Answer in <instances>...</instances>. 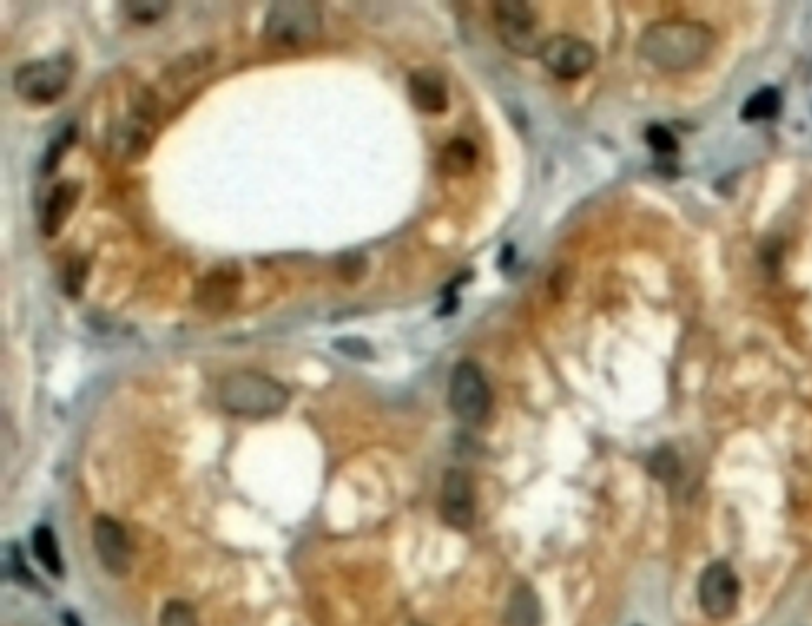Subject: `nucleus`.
I'll list each match as a JSON object with an SVG mask.
<instances>
[{"mask_svg": "<svg viewBox=\"0 0 812 626\" xmlns=\"http://www.w3.org/2000/svg\"><path fill=\"white\" fill-rule=\"evenodd\" d=\"M160 626H198V615L186 600H170L160 612Z\"/></svg>", "mask_w": 812, "mask_h": 626, "instance_id": "obj_20", "label": "nucleus"}, {"mask_svg": "<svg viewBox=\"0 0 812 626\" xmlns=\"http://www.w3.org/2000/svg\"><path fill=\"white\" fill-rule=\"evenodd\" d=\"M479 153L477 146L470 139H462V136H455L453 141H448L443 146L439 155V167L443 174L448 177H467L472 174V169L477 167Z\"/></svg>", "mask_w": 812, "mask_h": 626, "instance_id": "obj_16", "label": "nucleus"}, {"mask_svg": "<svg viewBox=\"0 0 812 626\" xmlns=\"http://www.w3.org/2000/svg\"><path fill=\"white\" fill-rule=\"evenodd\" d=\"M448 405L465 424H482L489 417L493 396L482 367L472 360H460L448 379Z\"/></svg>", "mask_w": 812, "mask_h": 626, "instance_id": "obj_5", "label": "nucleus"}, {"mask_svg": "<svg viewBox=\"0 0 812 626\" xmlns=\"http://www.w3.org/2000/svg\"><path fill=\"white\" fill-rule=\"evenodd\" d=\"M93 548H96L103 569L112 577H127L131 572L129 534L115 517L98 515L93 519Z\"/></svg>", "mask_w": 812, "mask_h": 626, "instance_id": "obj_11", "label": "nucleus"}, {"mask_svg": "<svg viewBox=\"0 0 812 626\" xmlns=\"http://www.w3.org/2000/svg\"><path fill=\"white\" fill-rule=\"evenodd\" d=\"M505 626H539L541 603L532 586L520 584L512 588L508 607H505Z\"/></svg>", "mask_w": 812, "mask_h": 626, "instance_id": "obj_15", "label": "nucleus"}, {"mask_svg": "<svg viewBox=\"0 0 812 626\" xmlns=\"http://www.w3.org/2000/svg\"><path fill=\"white\" fill-rule=\"evenodd\" d=\"M334 348L339 350V353L348 355V358H353V360H374L372 343L365 341V338H360V336L336 338Z\"/></svg>", "mask_w": 812, "mask_h": 626, "instance_id": "obj_24", "label": "nucleus"}, {"mask_svg": "<svg viewBox=\"0 0 812 626\" xmlns=\"http://www.w3.org/2000/svg\"><path fill=\"white\" fill-rule=\"evenodd\" d=\"M243 289V274L236 265H220L210 269L205 277L196 284V293H193V303L198 310L208 312V315H222V312L231 310L236 300L241 296Z\"/></svg>", "mask_w": 812, "mask_h": 626, "instance_id": "obj_10", "label": "nucleus"}, {"mask_svg": "<svg viewBox=\"0 0 812 626\" xmlns=\"http://www.w3.org/2000/svg\"><path fill=\"white\" fill-rule=\"evenodd\" d=\"M74 139H77V129L74 127H67L65 134L55 136L51 148L46 150V158H43V174H53L55 169H58L62 155H65V150L72 146Z\"/></svg>", "mask_w": 812, "mask_h": 626, "instance_id": "obj_21", "label": "nucleus"}, {"mask_svg": "<svg viewBox=\"0 0 812 626\" xmlns=\"http://www.w3.org/2000/svg\"><path fill=\"white\" fill-rule=\"evenodd\" d=\"M31 546H34L36 560L46 567V572L51 574V577L60 579L62 574H65V567H62V555L58 548V538H55L51 527H46V524L36 527L34 534H31Z\"/></svg>", "mask_w": 812, "mask_h": 626, "instance_id": "obj_17", "label": "nucleus"}, {"mask_svg": "<svg viewBox=\"0 0 812 626\" xmlns=\"http://www.w3.org/2000/svg\"><path fill=\"white\" fill-rule=\"evenodd\" d=\"M779 110H782V96H779L777 89L765 86V89L755 91L753 96L746 98V103H743L741 108V120L743 122L774 120V117L779 115Z\"/></svg>", "mask_w": 812, "mask_h": 626, "instance_id": "obj_18", "label": "nucleus"}, {"mask_svg": "<svg viewBox=\"0 0 812 626\" xmlns=\"http://www.w3.org/2000/svg\"><path fill=\"white\" fill-rule=\"evenodd\" d=\"M715 46L717 36L708 24L667 20L643 29L639 55L662 72H689L701 67Z\"/></svg>", "mask_w": 812, "mask_h": 626, "instance_id": "obj_1", "label": "nucleus"}, {"mask_svg": "<svg viewBox=\"0 0 812 626\" xmlns=\"http://www.w3.org/2000/svg\"><path fill=\"white\" fill-rule=\"evenodd\" d=\"M65 624H67V626H79L77 617H72V615H65Z\"/></svg>", "mask_w": 812, "mask_h": 626, "instance_id": "obj_26", "label": "nucleus"}, {"mask_svg": "<svg viewBox=\"0 0 812 626\" xmlns=\"http://www.w3.org/2000/svg\"><path fill=\"white\" fill-rule=\"evenodd\" d=\"M698 603L710 619H727L739 603V579L724 562H712L698 579Z\"/></svg>", "mask_w": 812, "mask_h": 626, "instance_id": "obj_9", "label": "nucleus"}, {"mask_svg": "<svg viewBox=\"0 0 812 626\" xmlns=\"http://www.w3.org/2000/svg\"><path fill=\"white\" fill-rule=\"evenodd\" d=\"M79 196L81 186L77 181H60V184L51 191V196L46 198V205H43L41 212V231L46 239H55V236L65 229L72 212L77 210Z\"/></svg>", "mask_w": 812, "mask_h": 626, "instance_id": "obj_14", "label": "nucleus"}, {"mask_svg": "<svg viewBox=\"0 0 812 626\" xmlns=\"http://www.w3.org/2000/svg\"><path fill=\"white\" fill-rule=\"evenodd\" d=\"M155 129V98L148 91L131 100V112L117 122L110 148L127 162H139L148 155Z\"/></svg>", "mask_w": 812, "mask_h": 626, "instance_id": "obj_7", "label": "nucleus"}, {"mask_svg": "<svg viewBox=\"0 0 812 626\" xmlns=\"http://www.w3.org/2000/svg\"><path fill=\"white\" fill-rule=\"evenodd\" d=\"M167 0H136V3H122V8L134 22L141 24H155L170 12Z\"/></svg>", "mask_w": 812, "mask_h": 626, "instance_id": "obj_19", "label": "nucleus"}, {"mask_svg": "<svg viewBox=\"0 0 812 626\" xmlns=\"http://www.w3.org/2000/svg\"><path fill=\"white\" fill-rule=\"evenodd\" d=\"M539 60L553 77L572 81L589 74L596 65L598 55L589 41L572 34H558L543 41Z\"/></svg>", "mask_w": 812, "mask_h": 626, "instance_id": "obj_8", "label": "nucleus"}, {"mask_svg": "<svg viewBox=\"0 0 812 626\" xmlns=\"http://www.w3.org/2000/svg\"><path fill=\"white\" fill-rule=\"evenodd\" d=\"M646 141L658 155H674L679 150V143L674 139V134L662 124H651L646 129Z\"/></svg>", "mask_w": 812, "mask_h": 626, "instance_id": "obj_22", "label": "nucleus"}, {"mask_svg": "<svg viewBox=\"0 0 812 626\" xmlns=\"http://www.w3.org/2000/svg\"><path fill=\"white\" fill-rule=\"evenodd\" d=\"M86 279H89V262L74 258L70 265H67L65 272V291L70 298H79L81 291H84Z\"/></svg>", "mask_w": 812, "mask_h": 626, "instance_id": "obj_23", "label": "nucleus"}, {"mask_svg": "<svg viewBox=\"0 0 812 626\" xmlns=\"http://www.w3.org/2000/svg\"><path fill=\"white\" fill-rule=\"evenodd\" d=\"M220 405L229 415L241 419L277 417L289 408L291 393L281 381L255 369H239L222 379Z\"/></svg>", "mask_w": 812, "mask_h": 626, "instance_id": "obj_2", "label": "nucleus"}, {"mask_svg": "<svg viewBox=\"0 0 812 626\" xmlns=\"http://www.w3.org/2000/svg\"><path fill=\"white\" fill-rule=\"evenodd\" d=\"M322 24L317 3H274L265 17V39L274 46L303 48L320 39Z\"/></svg>", "mask_w": 812, "mask_h": 626, "instance_id": "obj_4", "label": "nucleus"}, {"mask_svg": "<svg viewBox=\"0 0 812 626\" xmlns=\"http://www.w3.org/2000/svg\"><path fill=\"white\" fill-rule=\"evenodd\" d=\"M441 517L451 529L467 531L472 529L474 517H477V505H474V486L470 474L462 469H448L443 474L441 484Z\"/></svg>", "mask_w": 812, "mask_h": 626, "instance_id": "obj_12", "label": "nucleus"}, {"mask_svg": "<svg viewBox=\"0 0 812 626\" xmlns=\"http://www.w3.org/2000/svg\"><path fill=\"white\" fill-rule=\"evenodd\" d=\"M677 469H679V460H677V455L672 453V450L662 448L660 453L653 455V460H651V472H653L658 479L670 481V479L674 477V474H677Z\"/></svg>", "mask_w": 812, "mask_h": 626, "instance_id": "obj_25", "label": "nucleus"}, {"mask_svg": "<svg viewBox=\"0 0 812 626\" xmlns=\"http://www.w3.org/2000/svg\"><path fill=\"white\" fill-rule=\"evenodd\" d=\"M498 39L510 53L520 58H539L543 41L539 39V17L532 5L522 0H501L493 5Z\"/></svg>", "mask_w": 812, "mask_h": 626, "instance_id": "obj_6", "label": "nucleus"}, {"mask_svg": "<svg viewBox=\"0 0 812 626\" xmlns=\"http://www.w3.org/2000/svg\"><path fill=\"white\" fill-rule=\"evenodd\" d=\"M408 93L412 105L424 115L439 117L451 105V96H448V81L439 70L434 67H422L415 70L408 79Z\"/></svg>", "mask_w": 812, "mask_h": 626, "instance_id": "obj_13", "label": "nucleus"}, {"mask_svg": "<svg viewBox=\"0 0 812 626\" xmlns=\"http://www.w3.org/2000/svg\"><path fill=\"white\" fill-rule=\"evenodd\" d=\"M74 77V60L70 55L31 60L12 74V89L31 105H51L65 96Z\"/></svg>", "mask_w": 812, "mask_h": 626, "instance_id": "obj_3", "label": "nucleus"}]
</instances>
